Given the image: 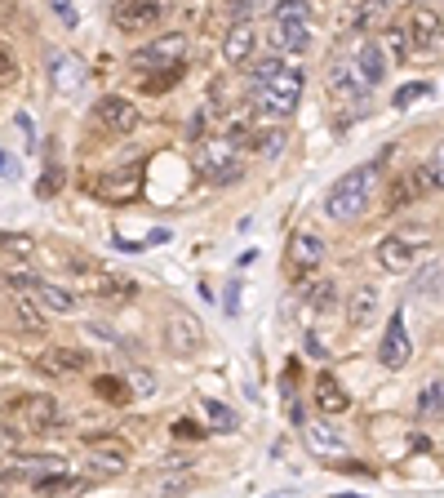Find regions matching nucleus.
Wrapping results in <instances>:
<instances>
[{"instance_id":"obj_1","label":"nucleus","mask_w":444,"mask_h":498,"mask_svg":"<svg viewBox=\"0 0 444 498\" xmlns=\"http://www.w3.org/2000/svg\"><path fill=\"white\" fill-rule=\"evenodd\" d=\"M373 183H378V165H360L351 174H342L325 196V214L337 223H351L369 210V196H373Z\"/></svg>"},{"instance_id":"obj_2","label":"nucleus","mask_w":444,"mask_h":498,"mask_svg":"<svg viewBox=\"0 0 444 498\" xmlns=\"http://www.w3.org/2000/svg\"><path fill=\"white\" fill-rule=\"evenodd\" d=\"M67 271H72V285H81L90 298H98V303H124V298H133V280L129 276H120V271H107L103 262H94V258H67Z\"/></svg>"},{"instance_id":"obj_3","label":"nucleus","mask_w":444,"mask_h":498,"mask_svg":"<svg viewBox=\"0 0 444 498\" xmlns=\"http://www.w3.org/2000/svg\"><path fill=\"white\" fill-rule=\"evenodd\" d=\"M196 169H201L209 183H235V178L244 174V151H240V142H235L231 133L205 138L201 151H196Z\"/></svg>"},{"instance_id":"obj_4","label":"nucleus","mask_w":444,"mask_h":498,"mask_svg":"<svg viewBox=\"0 0 444 498\" xmlns=\"http://www.w3.org/2000/svg\"><path fill=\"white\" fill-rule=\"evenodd\" d=\"M298 99H303V72H298V67H280L271 81L258 85V107H262L271 121H285V116L298 107Z\"/></svg>"},{"instance_id":"obj_5","label":"nucleus","mask_w":444,"mask_h":498,"mask_svg":"<svg viewBox=\"0 0 444 498\" xmlns=\"http://www.w3.org/2000/svg\"><path fill=\"white\" fill-rule=\"evenodd\" d=\"M427 245H431V232H427V228H396L391 236L378 241V262H382L387 271H409Z\"/></svg>"},{"instance_id":"obj_6","label":"nucleus","mask_w":444,"mask_h":498,"mask_svg":"<svg viewBox=\"0 0 444 498\" xmlns=\"http://www.w3.org/2000/svg\"><path fill=\"white\" fill-rule=\"evenodd\" d=\"M187 58V36L183 31H165V36H151L142 49H133V72H174L183 67Z\"/></svg>"},{"instance_id":"obj_7","label":"nucleus","mask_w":444,"mask_h":498,"mask_svg":"<svg viewBox=\"0 0 444 498\" xmlns=\"http://www.w3.org/2000/svg\"><path fill=\"white\" fill-rule=\"evenodd\" d=\"M9 418H13V427L18 432H54L58 427V405L45 396V391H22V396H13L9 400Z\"/></svg>"},{"instance_id":"obj_8","label":"nucleus","mask_w":444,"mask_h":498,"mask_svg":"<svg viewBox=\"0 0 444 498\" xmlns=\"http://www.w3.org/2000/svg\"><path fill=\"white\" fill-rule=\"evenodd\" d=\"M9 285H13V289H22L27 298H36L45 312H58V316H63V312H72V307H76V294H72V289L49 285V280H40L36 271H13V276H9Z\"/></svg>"},{"instance_id":"obj_9","label":"nucleus","mask_w":444,"mask_h":498,"mask_svg":"<svg viewBox=\"0 0 444 498\" xmlns=\"http://www.w3.org/2000/svg\"><path fill=\"white\" fill-rule=\"evenodd\" d=\"M165 348H169L174 356H183V361L201 356V348H205V325H201L192 312H174V316L165 321Z\"/></svg>"},{"instance_id":"obj_10","label":"nucleus","mask_w":444,"mask_h":498,"mask_svg":"<svg viewBox=\"0 0 444 498\" xmlns=\"http://www.w3.org/2000/svg\"><path fill=\"white\" fill-rule=\"evenodd\" d=\"M325 85H329V94L337 103H364L369 99V85L360 81V72H355V63L351 58H333L329 72H325Z\"/></svg>"},{"instance_id":"obj_11","label":"nucleus","mask_w":444,"mask_h":498,"mask_svg":"<svg viewBox=\"0 0 444 498\" xmlns=\"http://www.w3.org/2000/svg\"><path fill=\"white\" fill-rule=\"evenodd\" d=\"M129 468V445L120 436H90V472L94 477H120Z\"/></svg>"},{"instance_id":"obj_12","label":"nucleus","mask_w":444,"mask_h":498,"mask_svg":"<svg viewBox=\"0 0 444 498\" xmlns=\"http://www.w3.org/2000/svg\"><path fill=\"white\" fill-rule=\"evenodd\" d=\"M165 9H169V0H115L111 18H115L120 31H142V27L160 22Z\"/></svg>"},{"instance_id":"obj_13","label":"nucleus","mask_w":444,"mask_h":498,"mask_svg":"<svg viewBox=\"0 0 444 498\" xmlns=\"http://www.w3.org/2000/svg\"><path fill=\"white\" fill-rule=\"evenodd\" d=\"M378 361H382L387 370H405V365L414 361V343H409V330H405V316H400V312L387 321V334H382Z\"/></svg>"},{"instance_id":"obj_14","label":"nucleus","mask_w":444,"mask_h":498,"mask_svg":"<svg viewBox=\"0 0 444 498\" xmlns=\"http://www.w3.org/2000/svg\"><path fill=\"white\" fill-rule=\"evenodd\" d=\"M405 31H409V49L414 54H423V58L440 54V9H418Z\"/></svg>"},{"instance_id":"obj_15","label":"nucleus","mask_w":444,"mask_h":498,"mask_svg":"<svg viewBox=\"0 0 444 498\" xmlns=\"http://www.w3.org/2000/svg\"><path fill=\"white\" fill-rule=\"evenodd\" d=\"M378 312H382V289L369 285V280H360L351 289V298H346V325L351 330H369L378 321Z\"/></svg>"},{"instance_id":"obj_16","label":"nucleus","mask_w":444,"mask_h":498,"mask_svg":"<svg viewBox=\"0 0 444 498\" xmlns=\"http://www.w3.org/2000/svg\"><path fill=\"white\" fill-rule=\"evenodd\" d=\"M271 45H276V54H307L312 49V18H276Z\"/></svg>"},{"instance_id":"obj_17","label":"nucleus","mask_w":444,"mask_h":498,"mask_svg":"<svg viewBox=\"0 0 444 498\" xmlns=\"http://www.w3.org/2000/svg\"><path fill=\"white\" fill-rule=\"evenodd\" d=\"M94 116L107 124L111 133H133V129H138V121H142V112H138L129 99H120V94H107V99L94 107Z\"/></svg>"},{"instance_id":"obj_18","label":"nucleus","mask_w":444,"mask_h":498,"mask_svg":"<svg viewBox=\"0 0 444 498\" xmlns=\"http://www.w3.org/2000/svg\"><path fill=\"white\" fill-rule=\"evenodd\" d=\"M289 262H294V271H316V267L325 262V236L312 232V228L294 232V241H289Z\"/></svg>"},{"instance_id":"obj_19","label":"nucleus","mask_w":444,"mask_h":498,"mask_svg":"<svg viewBox=\"0 0 444 498\" xmlns=\"http://www.w3.org/2000/svg\"><path fill=\"white\" fill-rule=\"evenodd\" d=\"M351 63H355V72H360V81H364L369 90H373V85H382V76H387V49H382L373 36L355 45Z\"/></svg>"},{"instance_id":"obj_20","label":"nucleus","mask_w":444,"mask_h":498,"mask_svg":"<svg viewBox=\"0 0 444 498\" xmlns=\"http://www.w3.org/2000/svg\"><path fill=\"white\" fill-rule=\"evenodd\" d=\"M138 192H142V169H138V165L115 169V174H107V178L98 183V196H103V201H111V205H129Z\"/></svg>"},{"instance_id":"obj_21","label":"nucleus","mask_w":444,"mask_h":498,"mask_svg":"<svg viewBox=\"0 0 444 498\" xmlns=\"http://www.w3.org/2000/svg\"><path fill=\"white\" fill-rule=\"evenodd\" d=\"M253 54H258V31H253V22H235V27L222 36V58H226L231 67H244Z\"/></svg>"},{"instance_id":"obj_22","label":"nucleus","mask_w":444,"mask_h":498,"mask_svg":"<svg viewBox=\"0 0 444 498\" xmlns=\"http://www.w3.org/2000/svg\"><path fill=\"white\" fill-rule=\"evenodd\" d=\"M303 441H307V450L320 454V459H342V454H346V436H342L337 427H329V423L303 427Z\"/></svg>"},{"instance_id":"obj_23","label":"nucleus","mask_w":444,"mask_h":498,"mask_svg":"<svg viewBox=\"0 0 444 498\" xmlns=\"http://www.w3.org/2000/svg\"><path fill=\"white\" fill-rule=\"evenodd\" d=\"M316 405H320V414H346V409H351V396L342 391V382H337L333 374H320V378H316Z\"/></svg>"},{"instance_id":"obj_24","label":"nucleus","mask_w":444,"mask_h":498,"mask_svg":"<svg viewBox=\"0 0 444 498\" xmlns=\"http://www.w3.org/2000/svg\"><path fill=\"white\" fill-rule=\"evenodd\" d=\"M351 18H355L360 31H382V27L391 22V4H387V0H360Z\"/></svg>"},{"instance_id":"obj_25","label":"nucleus","mask_w":444,"mask_h":498,"mask_svg":"<svg viewBox=\"0 0 444 498\" xmlns=\"http://www.w3.org/2000/svg\"><path fill=\"white\" fill-rule=\"evenodd\" d=\"M81 85H85V67H81L76 58L58 54V58H54V90L67 94V90H81Z\"/></svg>"},{"instance_id":"obj_26","label":"nucleus","mask_w":444,"mask_h":498,"mask_svg":"<svg viewBox=\"0 0 444 498\" xmlns=\"http://www.w3.org/2000/svg\"><path fill=\"white\" fill-rule=\"evenodd\" d=\"M423 192H427L423 174H405V178H400V187L387 196V205H391V210H405V205H409V201H418Z\"/></svg>"},{"instance_id":"obj_27","label":"nucleus","mask_w":444,"mask_h":498,"mask_svg":"<svg viewBox=\"0 0 444 498\" xmlns=\"http://www.w3.org/2000/svg\"><path fill=\"white\" fill-rule=\"evenodd\" d=\"M382 36H387V40H378V45H382V49H387V54H391L396 63H405V58L414 54V49H409V31H405V27L387 22V27H382Z\"/></svg>"},{"instance_id":"obj_28","label":"nucleus","mask_w":444,"mask_h":498,"mask_svg":"<svg viewBox=\"0 0 444 498\" xmlns=\"http://www.w3.org/2000/svg\"><path fill=\"white\" fill-rule=\"evenodd\" d=\"M40 365L49 374H81L85 370V356H81V352H45Z\"/></svg>"},{"instance_id":"obj_29","label":"nucleus","mask_w":444,"mask_h":498,"mask_svg":"<svg viewBox=\"0 0 444 498\" xmlns=\"http://www.w3.org/2000/svg\"><path fill=\"white\" fill-rule=\"evenodd\" d=\"M94 391H98V400H111V405H129V396H133L124 378H107V374L94 378Z\"/></svg>"},{"instance_id":"obj_30","label":"nucleus","mask_w":444,"mask_h":498,"mask_svg":"<svg viewBox=\"0 0 444 498\" xmlns=\"http://www.w3.org/2000/svg\"><path fill=\"white\" fill-rule=\"evenodd\" d=\"M205 414H209V423H214V432H235L240 427V418H235V409L231 405H222V400H205Z\"/></svg>"},{"instance_id":"obj_31","label":"nucleus","mask_w":444,"mask_h":498,"mask_svg":"<svg viewBox=\"0 0 444 498\" xmlns=\"http://www.w3.org/2000/svg\"><path fill=\"white\" fill-rule=\"evenodd\" d=\"M249 138H253V151H258V156H276V151L285 147V129H262V133L249 129Z\"/></svg>"},{"instance_id":"obj_32","label":"nucleus","mask_w":444,"mask_h":498,"mask_svg":"<svg viewBox=\"0 0 444 498\" xmlns=\"http://www.w3.org/2000/svg\"><path fill=\"white\" fill-rule=\"evenodd\" d=\"M440 391H444L440 378H431V382L423 387V396H418V414H423V418H436V414H440Z\"/></svg>"},{"instance_id":"obj_33","label":"nucleus","mask_w":444,"mask_h":498,"mask_svg":"<svg viewBox=\"0 0 444 498\" xmlns=\"http://www.w3.org/2000/svg\"><path fill=\"white\" fill-rule=\"evenodd\" d=\"M333 303H337V285H333V280H320V285L307 294V307H312V312H329Z\"/></svg>"},{"instance_id":"obj_34","label":"nucleus","mask_w":444,"mask_h":498,"mask_svg":"<svg viewBox=\"0 0 444 498\" xmlns=\"http://www.w3.org/2000/svg\"><path fill=\"white\" fill-rule=\"evenodd\" d=\"M271 13L276 18H312V0H276Z\"/></svg>"},{"instance_id":"obj_35","label":"nucleus","mask_w":444,"mask_h":498,"mask_svg":"<svg viewBox=\"0 0 444 498\" xmlns=\"http://www.w3.org/2000/svg\"><path fill=\"white\" fill-rule=\"evenodd\" d=\"M418 294H423V298H440V262H431V267L418 276Z\"/></svg>"},{"instance_id":"obj_36","label":"nucleus","mask_w":444,"mask_h":498,"mask_svg":"<svg viewBox=\"0 0 444 498\" xmlns=\"http://www.w3.org/2000/svg\"><path fill=\"white\" fill-rule=\"evenodd\" d=\"M427 94H431V85H427V81H414V85H400V90H396V107H409L414 99H427Z\"/></svg>"},{"instance_id":"obj_37","label":"nucleus","mask_w":444,"mask_h":498,"mask_svg":"<svg viewBox=\"0 0 444 498\" xmlns=\"http://www.w3.org/2000/svg\"><path fill=\"white\" fill-rule=\"evenodd\" d=\"M280 67H285L280 58H262V63H253V67H249V81H253V85H262V81H271Z\"/></svg>"},{"instance_id":"obj_38","label":"nucleus","mask_w":444,"mask_h":498,"mask_svg":"<svg viewBox=\"0 0 444 498\" xmlns=\"http://www.w3.org/2000/svg\"><path fill=\"white\" fill-rule=\"evenodd\" d=\"M18 316H22V325H31V330H40L45 325V316H40V307H31V298L18 289Z\"/></svg>"},{"instance_id":"obj_39","label":"nucleus","mask_w":444,"mask_h":498,"mask_svg":"<svg viewBox=\"0 0 444 498\" xmlns=\"http://www.w3.org/2000/svg\"><path fill=\"white\" fill-rule=\"evenodd\" d=\"M18 81V58L9 45H0V85H13Z\"/></svg>"},{"instance_id":"obj_40","label":"nucleus","mask_w":444,"mask_h":498,"mask_svg":"<svg viewBox=\"0 0 444 498\" xmlns=\"http://www.w3.org/2000/svg\"><path fill=\"white\" fill-rule=\"evenodd\" d=\"M267 0H231V13H235V22H253V13L262 9Z\"/></svg>"},{"instance_id":"obj_41","label":"nucleus","mask_w":444,"mask_h":498,"mask_svg":"<svg viewBox=\"0 0 444 498\" xmlns=\"http://www.w3.org/2000/svg\"><path fill=\"white\" fill-rule=\"evenodd\" d=\"M174 436H183V441H201V436H205V427H196L192 418H178V423H174Z\"/></svg>"},{"instance_id":"obj_42","label":"nucleus","mask_w":444,"mask_h":498,"mask_svg":"<svg viewBox=\"0 0 444 498\" xmlns=\"http://www.w3.org/2000/svg\"><path fill=\"white\" fill-rule=\"evenodd\" d=\"M58 183H63V169H58V165H49V169H45V183H40V196H54V192H58Z\"/></svg>"},{"instance_id":"obj_43","label":"nucleus","mask_w":444,"mask_h":498,"mask_svg":"<svg viewBox=\"0 0 444 498\" xmlns=\"http://www.w3.org/2000/svg\"><path fill=\"white\" fill-rule=\"evenodd\" d=\"M54 9H58V18H63L67 27H76V9H72L67 0H54Z\"/></svg>"},{"instance_id":"obj_44","label":"nucleus","mask_w":444,"mask_h":498,"mask_svg":"<svg viewBox=\"0 0 444 498\" xmlns=\"http://www.w3.org/2000/svg\"><path fill=\"white\" fill-rule=\"evenodd\" d=\"M0 174H4V178H18V160H13L9 151H0Z\"/></svg>"},{"instance_id":"obj_45","label":"nucleus","mask_w":444,"mask_h":498,"mask_svg":"<svg viewBox=\"0 0 444 498\" xmlns=\"http://www.w3.org/2000/svg\"><path fill=\"white\" fill-rule=\"evenodd\" d=\"M133 387H142V396H151V387H156V374H133Z\"/></svg>"},{"instance_id":"obj_46","label":"nucleus","mask_w":444,"mask_h":498,"mask_svg":"<svg viewBox=\"0 0 444 498\" xmlns=\"http://www.w3.org/2000/svg\"><path fill=\"white\" fill-rule=\"evenodd\" d=\"M235 307H240V285H231V289H226V312L235 316Z\"/></svg>"},{"instance_id":"obj_47","label":"nucleus","mask_w":444,"mask_h":498,"mask_svg":"<svg viewBox=\"0 0 444 498\" xmlns=\"http://www.w3.org/2000/svg\"><path fill=\"white\" fill-rule=\"evenodd\" d=\"M307 352H312V356H325V343H320L316 334H307Z\"/></svg>"},{"instance_id":"obj_48","label":"nucleus","mask_w":444,"mask_h":498,"mask_svg":"<svg viewBox=\"0 0 444 498\" xmlns=\"http://www.w3.org/2000/svg\"><path fill=\"white\" fill-rule=\"evenodd\" d=\"M387 4H391V9H396V4H414V0H387Z\"/></svg>"}]
</instances>
